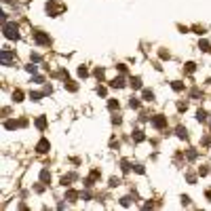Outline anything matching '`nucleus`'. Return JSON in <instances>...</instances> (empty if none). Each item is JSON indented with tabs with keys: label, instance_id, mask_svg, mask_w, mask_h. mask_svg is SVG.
<instances>
[{
	"label": "nucleus",
	"instance_id": "nucleus-1",
	"mask_svg": "<svg viewBox=\"0 0 211 211\" xmlns=\"http://www.w3.org/2000/svg\"><path fill=\"white\" fill-rule=\"evenodd\" d=\"M4 36H6L9 40H15V38L19 36L17 23H13V21H6V23H4Z\"/></svg>",
	"mask_w": 211,
	"mask_h": 211
},
{
	"label": "nucleus",
	"instance_id": "nucleus-2",
	"mask_svg": "<svg viewBox=\"0 0 211 211\" xmlns=\"http://www.w3.org/2000/svg\"><path fill=\"white\" fill-rule=\"evenodd\" d=\"M34 40L38 42V44H49L51 38H49L46 34H42V32H34Z\"/></svg>",
	"mask_w": 211,
	"mask_h": 211
},
{
	"label": "nucleus",
	"instance_id": "nucleus-3",
	"mask_svg": "<svg viewBox=\"0 0 211 211\" xmlns=\"http://www.w3.org/2000/svg\"><path fill=\"white\" fill-rule=\"evenodd\" d=\"M0 59H2L4 66H11V61H13V53H11V51H2V53H0Z\"/></svg>",
	"mask_w": 211,
	"mask_h": 211
},
{
	"label": "nucleus",
	"instance_id": "nucleus-4",
	"mask_svg": "<svg viewBox=\"0 0 211 211\" xmlns=\"http://www.w3.org/2000/svg\"><path fill=\"white\" fill-rule=\"evenodd\" d=\"M152 125L156 127V129H163L165 127V118L163 116H156V118H152Z\"/></svg>",
	"mask_w": 211,
	"mask_h": 211
},
{
	"label": "nucleus",
	"instance_id": "nucleus-5",
	"mask_svg": "<svg viewBox=\"0 0 211 211\" xmlns=\"http://www.w3.org/2000/svg\"><path fill=\"white\" fill-rule=\"evenodd\" d=\"M46 150H49V141H46V139H40V144H38V152L44 154Z\"/></svg>",
	"mask_w": 211,
	"mask_h": 211
},
{
	"label": "nucleus",
	"instance_id": "nucleus-6",
	"mask_svg": "<svg viewBox=\"0 0 211 211\" xmlns=\"http://www.w3.org/2000/svg\"><path fill=\"white\" fill-rule=\"evenodd\" d=\"M36 127H38V129H44V127H46V118H44V116H40V118L36 121Z\"/></svg>",
	"mask_w": 211,
	"mask_h": 211
},
{
	"label": "nucleus",
	"instance_id": "nucleus-7",
	"mask_svg": "<svg viewBox=\"0 0 211 211\" xmlns=\"http://www.w3.org/2000/svg\"><path fill=\"white\" fill-rule=\"evenodd\" d=\"M125 84V80L123 78H116V80H112V87H123Z\"/></svg>",
	"mask_w": 211,
	"mask_h": 211
},
{
	"label": "nucleus",
	"instance_id": "nucleus-8",
	"mask_svg": "<svg viewBox=\"0 0 211 211\" xmlns=\"http://www.w3.org/2000/svg\"><path fill=\"white\" fill-rule=\"evenodd\" d=\"M133 87H135V89H141V83H139V78H133Z\"/></svg>",
	"mask_w": 211,
	"mask_h": 211
},
{
	"label": "nucleus",
	"instance_id": "nucleus-9",
	"mask_svg": "<svg viewBox=\"0 0 211 211\" xmlns=\"http://www.w3.org/2000/svg\"><path fill=\"white\" fill-rule=\"evenodd\" d=\"M21 97H23V93L21 91H15V101H21Z\"/></svg>",
	"mask_w": 211,
	"mask_h": 211
},
{
	"label": "nucleus",
	"instance_id": "nucleus-10",
	"mask_svg": "<svg viewBox=\"0 0 211 211\" xmlns=\"http://www.w3.org/2000/svg\"><path fill=\"white\" fill-rule=\"evenodd\" d=\"M205 118H207V114H205L203 110H199V121H205Z\"/></svg>",
	"mask_w": 211,
	"mask_h": 211
},
{
	"label": "nucleus",
	"instance_id": "nucleus-11",
	"mask_svg": "<svg viewBox=\"0 0 211 211\" xmlns=\"http://www.w3.org/2000/svg\"><path fill=\"white\" fill-rule=\"evenodd\" d=\"M177 135H179V137H186V131H184V127H179V129H177Z\"/></svg>",
	"mask_w": 211,
	"mask_h": 211
},
{
	"label": "nucleus",
	"instance_id": "nucleus-12",
	"mask_svg": "<svg viewBox=\"0 0 211 211\" xmlns=\"http://www.w3.org/2000/svg\"><path fill=\"white\" fill-rule=\"evenodd\" d=\"M15 127H17V123H13V121H9V123H6V129H15Z\"/></svg>",
	"mask_w": 211,
	"mask_h": 211
}]
</instances>
